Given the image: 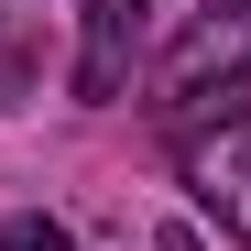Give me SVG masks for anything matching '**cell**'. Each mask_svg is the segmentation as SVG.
I'll use <instances>...</instances> for the list:
<instances>
[{
  "instance_id": "6da1fadb",
  "label": "cell",
  "mask_w": 251,
  "mask_h": 251,
  "mask_svg": "<svg viewBox=\"0 0 251 251\" xmlns=\"http://www.w3.org/2000/svg\"><path fill=\"white\" fill-rule=\"evenodd\" d=\"M164 131H175L186 197H197L229 240H251V66H219L207 88L164 99Z\"/></svg>"
},
{
  "instance_id": "7a4b0ae2",
  "label": "cell",
  "mask_w": 251,
  "mask_h": 251,
  "mask_svg": "<svg viewBox=\"0 0 251 251\" xmlns=\"http://www.w3.org/2000/svg\"><path fill=\"white\" fill-rule=\"evenodd\" d=\"M153 44V0H88V44H76V99H120Z\"/></svg>"
},
{
  "instance_id": "3957f363",
  "label": "cell",
  "mask_w": 251,
  "mask_h": 251,
  "mask_svg": "<svg viewBox=\"0 0 251 251\" xmlns=\"http://www.w3.org/2000/svg\"><path fill=\"white\" fill-rule=\"evenodd\" d=\"M0 251H76L66 219H0Z\"/></svg>"
},
{
  "instance_id": "277c9868",
  "label": "cell",
  "mask_w": 251,
  "mask_h": 251,
  "mask_svg": "<svg viewBox=\"0 0 251 251\" xmlns=\"http://www.w3.org/2000/svg\"><path fill=\"white\" fill-rule=\"evenodd\" d=\"M207 11H229V22H251V0H207Z\"/></svg>"
}]
</instances>
